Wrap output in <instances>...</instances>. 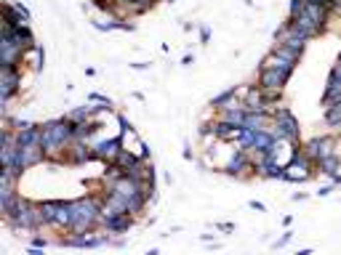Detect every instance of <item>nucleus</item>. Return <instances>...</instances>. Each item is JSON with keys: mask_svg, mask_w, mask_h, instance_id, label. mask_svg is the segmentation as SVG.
Here are the masks:
<instances>
[{"mask_svg": "<svg viewBox=\"0 0 341 255\" xmlns=\"http://www.w3.org/2000/svg\"><path fill=\"white\" fill-rule=\"evenodd\" d=\"M45 160H48V154H45V149L40 146V143H30V146H19L16 143V157H14V165L11 168L22 175L24 170L40 165V162H45Z\"/></svg>", "mask_w": 341, "mask_h": 255, "instance_id": "nucleus-6", "label": "nucleus"}, {"mask_svg": "<svg viewBox=\"0 0 341 255\" xmlns=\"http://www.w3.org/2000/svg\"><path fill=\"white\" fill-rule=\"evenodd\" d=\"M328 85H331V88H341V58L333 64L331 75H328Z\"/></svg>", "mask_w": 341, "mask_h": 255, "instance_id": "nucleus-20", "label": "nucleus"}, {"mask_svg": "<svg viewBox=\"0 0 341 255\" xmlns=\"http://www.w3.org/2000/svg\"><path fill=\"white\" fill-rule=\"evenodd\" d=\"M216 228H219V231H232V228H235V224H219Z\"/></svg>", "mask_w": 341, "mask_h": 255, "instance_id": "nucleus-29", "label": "nucleus"}, {"mask_svg": "<svg viewBox=\"0 0 341 255\" xmlns=\"http://www.w3.org/2000/svg\"><path fill=\"white\" fill-rule=\"evenodd\" d=\"M131 67H134V69H147L149 64H147V61H136V64H131Z\"/></svg>", "mask_w": 341, "mask_h": 255, "instance_id": "nucleus-30", "label": "nucleus"}, {"mask_svg": "<svg viewBox=\"0 0 341 255\" xmlns=\"http://www.w3.org/2000/svg\"><path fill=\"white\" fill-rule=\"evenodd\" d=\"M48 245H51V242L45 239V237H35V239H32V245H30V247H32V250H40V247H48Z\"/></svg>", "mask_w": 341, "mask_h": 255, "instance_id": "nucleus-23", "label": "nucleus"}, {"mask_svg": "<svg viewBox=\"0 0 341 255\" xmlns=\"http://www.w3.org/2000/svg\"><path fill=\"white\" fill-rule=\"evenodd\" d=\"M22 90V67H0V99H3V117H8L11 99Z\"/></svg>", "mask_w": 341, "mask_h": 255, "instance_id": "nucleus-5", "label": "nucleus"}, {"mask_svg": "<svg viewBox=\"0 0 341 255\" xmlns=\"http://www.w3.org/2000/svg\"><path fill=\"white\" fill-rule=\"evenodd\" d=\"M272 136L277 141H291V143H299L301 141V128H299V117L291 112L288 107H277L272 112Z\"/></svg>", "mask_w": 341, "mask_h": 255, "instance_id": "nucleus-3", "label": "nucleus"}, {"mask_svg": "<svg viewBox=\"0 0 341 255\" xmlns=\"http://www.w3.org/2000/svg\"><path fill=\"white\" fill-rule=\"evenodd\" d=\"M323 117H325V125H328V128L341 130V99L333 101V104H325Z\"/></svg>", "mask_w": 341, "mask_h": 255, "instance_id": "nucleus-17", "label": "nucleus"}, {"mask_svg": "<svg viewBox=\"0 0 341 255\" xmlns=\"http://www.w3.org/2000/svg\"><path fill=\"white\" fill-rule=\"evenodd\" d=\"M72 141H75V122H69L67 117H59V120L43 122V141H40V146L45 149L48 160L62 162V157L69 149Z\"/></svg>", "mask_w": 341, "mask_h": 255, "instance_id": "nucleus-1", "label": "nucleus"}, {"mask_svg": "<svg viewBox=\"0 0 341 255\" xmlns=\"http://www.w3.org/2000/svg\"><path fill=\"white\" fill-rule=\"evenodd\" d=\"M339 133H341V130H339Z\"/></svg>", "mask_w": 341, "mask_h": 255, "instance_id": "nucleus-34", "label": "nucleus"}, {"mask_svg": "<svg viewBox=\"0 0 341 255\" xmlns=\"http://www.w3.org/2000/svg\"><path fill=\"white\" fill-rule=\"evenodd\" d=\"M43 61H45V54H43V48H40V45H35V48L24 51V56H22V64H30V67L35 69V72L43 67Z\"/></svg>", "mask_w": 341, "mask_h": 255, "instance_id": "nucleus-19", "label": "nucleus"}, {"mask_svg": "<svg viewBox=\"0 0 341 255\" xmlns=\"http://www.w3.org/2000/svg\"><path fill=\"white\" fill-rule=\"evenodd\" d=\"M331 192H333V184H328V186H320V192H317V194H320V197H328Z\"/></svg>", "mask_w": 341, "mask_h": 255, "instance_id": "nucleus-28", "label": "nucleus"}, {"mask_svg": "<svg viewBox=\"0 0 341 255\" xmlns=\"http://www.w3.org/2000/svg\"><path fill=\"white\" fill-rule=\"evenodd\" d=\"M136 215L131 213H115V215H102V228L107 234H126L131 226H134Z\"/></svg>", "mask_w": 341, "mask_h": 255, "instance_id": "nucleus-11", "label": "nucleus"}, {"mask_svg": "<svg viewBox=\"0 0 341 255\" xmlns=\"http://www.w3.org/2000/svg\"><path fill=\"white\" fill-rule=\"evenodd\" d=\"M336 146H339L336 136H314V139H309L307 143H301V149H304L314 162L323 160L328 154H336Z\"/></svg>", "mask_w": 341, "mask_h": 255, "instance_id": "nucleus-7", "label": "nucleus"}, {"mask_svg": "<svg viewBox=\"0 0 341 255\" xmlns=\"http://www.w3.org/2000/svg\"><path fill=\"white\" fill-rule=\"evenodd\" d=\"M168 3H173V0H168Z\"/></svg>", "mask_w": 341, "mask_h": 255, "instance_id": "nucleus-32", "label": "nucleus"}, {"mask_svg": "<svg viewBox=\"0 0 341 255\" xmlns=\"http://www.w3.org/2000/svg\"><path fill=\"white\" fill-rule=\"evenodd\" d=\"M307 0H291V11H288V19H296L301 11H304Z\"/></svg>", "mask_w": 341, "mask_h": 255, "instance_id": "nucleus-21", "label": "nucleus"}, {"mask_svg": "<svg viewBox=\"0 0 341 255\" xmlns=\"http://www.w3.org/2000/svg\"><path fill=\"white\" fill-rule=\"evenodd\" d=\"M91 160H96V154H94V146L85 141H72L69 149L62 157V162H67V165H85Z\"/></svg>", "mask_w": 341, "mask_h": 255, "instance_id": "nucleus-9", "label": "nucleus"}, {"mask_svg": "<svg viewBox=\"0 0 341 255\" xmlns=\"http://www.w3.org/2000/svg\"><path fill=\"white\" fill-rule=\"evenodd\" d=\"M102 202L104 197L88 194V197L72 199V224L69 231L75 234H91L102 226Z\"/></svg>", "mask_w": 341, "mask_h": 255, "instance_id": "nucleus-2", "label": "nucleus"}, {"mask_svg": "<svg viewBox=\"0 0 341 255\" xmlns=\"http://www.w3.org/2000/svg\"><path fill=\"white\" fill-rule=\"evenodd\" d=\"M248 205H251L256 213H264V210H267V207H264V202H256V199H251V202H248Z\"/></svg>", "mask_w": 341, "mask_h": 255, "instance_id": "nucleus-26", "label": "nucleus"}, {"mask_svg": "<svg viewBox=\"0 0 341 255\" xmlns=\"http://www.w3.org/2000/svg\"><path fill=\"white\" fill-rule=\"evenodd\" d=\"M288 80L291 77L288 75H283V72H277V69H270V67H261L259 69V88H264V90H283L285 85H288Z\"/></svg>", "mask_w": 341, "mask_h": 255, "instance_id": "nucleus-12", "label": "nucleus"}, {"mask_svg": "<svg viewBox=\"0 0 341 255\" xmlns=\"http://www.w3.org/2000/svg\"><path fill=\"white\" fill-rule=\"evenodd\" d=\"M314 173H317L314 160L301 146L293 152L291 160L285 162V181H291V184H304V181H309Z\"/></svg>", "mask_w": 341, "mask_h": 255, "instance_id": "nucleus-4", "label": "nucleus"}, {"mask_svg": "<svg viewBox=\"0 0 341 255\" xmlns=\"http://www.w3.org/2000/svg\"><path fill=\"white\" fill-rule=\"evenodd\" d=\"M62 202L64 199H43L40 202V213H43V224L51 228V224H54V218H56V213H59V207H62Z\"/></svg>", "mask_w": 341, "mask_h": 255, "instance_id": "nucleus-18", "label": "nucleus"}, {"mask_svg": "<svg viewBox=\"0 0 341 255\" xmlns=\"http://www.w3.org/2000/svg\"><path fill=\"white\" fill-rule=\"evenodd\" d=\"M30 22H32L30 11L22 3H3V24H8L14 29H24L30 27Z\"/></svg>", "mask_w": 341, "mask_h": 255, "instance_id": "nucleus-8", "label": "nucleus"}, {"mask_svg": "<svg viewBox=\"0 0 341 255\" xmlns=\"http://www.w3.org/2000/svg\"><path fill=\"white\" fill-rule=\"evenodd\" d=\"M69 224H72V199H64L62 207H59L54 224L51 228H56V231H69Z\"/></svg>", "mask_w": 341, "mask_h": 255, "instance_id": "nucleus-16", "label": "nucleus"}, {"mask_svg": "<svg viewBox=\"0 0 341 255\" xmlns=\"http://www.w3.org/2000/svg\"><path fill=\"white\" fill-rule=\"evenodd\" d=\"M91 146H94L96 160H102V162H107V165H112L115 157L123 152V139H120V136H112V139L96 141V143H91Z\"/></svg>", "mask_w": 341, "mask_h": 255, "instance_id": "nucleus-10", "label": "nucleus"}, {"mask_svg": "<svg viewBox=\"0 0 341 255\" xmlns=\"http://www.w3.org/2000/svg\"><path fill=\"white\" fill-rule=\"evenodd\" d=\"M309 5H323V8H331V3L333 0H307Z\"/></svg>", "mask_w": 341, "mask_h": 255, "instance_id": "nucleus-25", "label": "nucleus"}, {"mask_svg": "<svg viewBox=\"0 0 341 255\" xmlns=\"http://www.w3.org/2000/svg\"><path fill=\"white\" fill-rule=\"evenodd\" d=\"M200 40H203V43L211 40V29H208V27H200Z\"/></svg>", "mask_w": 341, "mask_h": 255, "instance_id": "nucleus-27", "label": "nucleus"}, {"mask_svg": "<svg viewBox=\"0 0 341 255\" xmlns=\"http://www.w3.org/2000/svg\"><path fill=\"white\" fill-rule=\"evenodd\" d=\"M261 67L277 69V72H283V75L293 77V72H296V61H291V58H285V56H280V54H274V51H270V54L264 56V61H261Z\"/></svg>", "mask_w": 341, "mask_h": 255, "instance_id": "nucleus-14", "label": "nucleus"}, {"mask_svg": "<svg viewBox=\"0 0 341 255\" xmlns=\"http://www.w3.org/2000/svg\"><path fill=\"white\" fill-rule=\"evenodd\" d=\"M109 3H115V0H109Z\"/></svg>", "mask_w": 341, "mask_h": 255, "instance_id": "nucleus-33", "label": "nucleus"}, {"mask_svg": "<svg viewBox=\"0 0 341 255\" xmlns=\"http://www.w3.org/2000/svg\"><path fill=\"white\" fill-rule=\"evenodd\" d=\"M314 168H317V173L320 175H336L339 170H341V154L336 152V154H328V157H323V160H317L314 162Z\"/></svg>", "mask_w": 341, "mask_h": 255, "instance_id": "nucleus-15", "label": "nucleus"}, {"mask_svg": "<svg viewBox=\"0 0 341 255\" xmlns=\"http://www.w3.org/2000/svg\"><path fill=\"white\" fill-rule=\"evenodd\" d=\"M181 64H184V67H189V64H195V56H184V61H181Z\"/></svg>", "mask_w": 341, "mask_h": 255, "instance_id": "nucleus-31", "label": "nucleus"}, {"mask_svg": "<svg viewBox=\"0 0 341 255\" xmlns=\"http://www.w3.org/2000/svg\"><path fill=\"white\" fill-rule=\"evenodd\" d=\"M240 101H242V99H240V88H227L224 93L213 96L211 104H208V109H211V112H224V109L238 107Z\"/></svg>", "mask_w": 341, "mask_h": 255, "instance_id": "nucleus-13", "label": "nucleus"}, {"mask_svg": "<svg viewBox=\"0 0 341 255\" xmlns=\"http://www.w3.org/2000/svg\"><path fill=\"white\" fill-rule=\"evenodd\" d=\"M291 239H293V231H285L280 239H274V242H272V247H274V250H280V247H285Z\"/></svg>", "mask_w": 341, "mask_h": 255, "instance_id": "nucleus-22", "label": "nucleus"}, {"mask_svg": "<svg viewBox=\"0 0 341 255\" xmlns=\"http://www.w3.org/2000/svg\"><path fill=\"white\" fill-rule=\"evenodd\" d=\"M88 101H94V104H107V107H112V101H109L107 96H99V93H91Z\"/></svg>", "mask_w": 341, "mask_h": 255, "instance_id": "nucleus-24", "label": "nucleus"}]
</instances>
